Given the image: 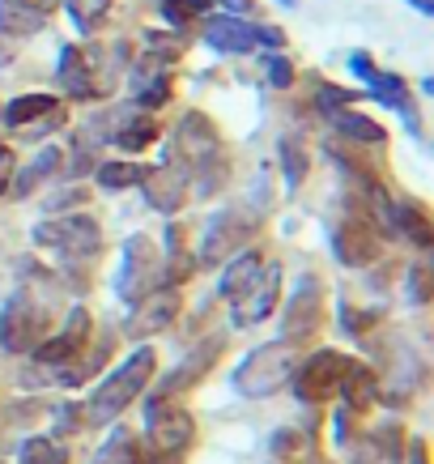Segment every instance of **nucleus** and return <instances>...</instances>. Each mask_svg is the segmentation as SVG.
Segmentation results:
<instances>
[{"label": "nucleus", "mask_w": 434, "mask_h": 464, "mask_svg": "<svg viewBox=\"0 0 434 464\" xmlns=\"http://www.w3.org/2000/svg\"><path fill=\"white\" fill-rule=\"evenodd\" d=\"M158 371V353L149 350V345H140V350H132L124 358V362L115 366L111 375L94 388V396H90V405H85V422H115L120 413H124L132 401H137L145 388H149V380H154Z\"/></svg>", "instance_id": "1"}, {"label": "nucleus", "mask_w": 434, "mask_h": 464, "mask_svg": "<svg viewBox=\"0 0 434 464\" xmlns=\"http://www.w3.org/2000/svg\"><path fill=\"white\" fill-rule=\"evenodd\" d=\"M145 409H149V418H145L140 464H183V456L197 443V418L170 401H154V396Z\"/></svg>", "instance_id": "2"}, {"label": "nucleus", "mask_w": 434, "mask_h": 464, "mask_svg": "<svg viewBox=\"0 0 434 464\" xmlns=\"http://www.w3.org/2000/svg\"><path fill=\"white\" fill-rule=\"evenodd\" d=\"M298 345H290V341H273V345H256L243 362L235 366V392L247 396V401H265V396L281 392L285 383H290V375H294L298 366Z\"/></svg>", "instance_id": "3"}, {"label": "nucleus", "mask_w": 434, "mask_h": 464, "mask_svg": "<svg viewBox=\"0 0 434 464\" xmlns=\"http://www.w3.org/2000/svg\"><path fill=\"white\" fill-rule=\"evenodd\" d=\"M47 333V307L30 290H14L0 307V350L30 353Z\"/></svg>", "instance_id": "4"}, {"label": "nucleus", "mask_w": 434, "mask_h": 464, "mask_svg": "<svg viewBox=\"0 0 434 464\" xmlns=\"http://www.w3.org/2000/svg\"><path fill=\"white\" fill-rule=\"evenodd\" d=\"M34 243L85 260L102 247V226L90 213H64V218H47V222L34 226Z\"/></svg>", "instance_id": "5"}, {"label": "nucleus", "mask_w": 434, "mask_h": 464, "mask_svg": "<svg viewBox=\"0 0 434 464\" xmlns=\"http://www.w3.org/2000/svg\"><path fill=\"white\" fill-rule=\"evenodd\" d=\"M256 235V218L243 209H222L213 213L205 235H200V252H197V265L200 268H213V265H226L235 252H243V243Z\"/></svg>", "instance_id": "6"}, {"label": "nucleus", "mask_w": 434, "mask_h": 464, "mask_svg": "<svg viewBox=\"0 0 434 464\" xmlns=\"http://www.w3.org/2000/svg\"><path fill=\"white\" fill-rule=\"evenodd\" d=\"M345 362L350 358L336 350H320V353H311V358H298L294 375H290V388H294V396L303 405H328L336 396V388H341Z\"/></svg>", "instance_id": "7"}, {"label": "nucleus", "mask_w": 434, "mask_h": 464, "mask_svg": "<svg viewBox=\"0 0 434 464\" xmlns=\"http://www.w3.org/2000/svg\"><path fill=\"white\" fill-rule=\"evenodd\" d=\"M222 158V132L205 111H188L175 128V162L183 170H200Z\"/></svg>", "instance_id": "8"}, {"label": "nucleus", "mask_w": 434, "mask_h": 464, "mask_svg": "<svg viewBox=\"0 0 434 464\" xmlns=\"http://www.w3.org/2000/svg\"><path fill=\"white\" fill-rule=\"evenodd\" d=\"M183 311V295L175 290V285H154V290H145V295L132 303V315H128L124 333L128 337H154V333H167L170 324L179 320Z\"/></svg>", "instance_id": "9"}, {"label": "nucleus", "mask_w": 434, "mask_h": 464, "mask_svg": "<svg viewBox=\"0 0 434 464\" xmlns=\"http://www.w3.org/2000/svg\"><path fill=\"white\" fill-rule=\"evenodd\" d=\"M222 350H226V337H222V333H217V337H205L200 345H192V350L183 353V362L175 366L167 380L154 388V401H170V396H179V392H188V388H197V383L213 371V362L222 358Z\"/></svg>", "instance_id": "10"}, {"label": "nucleus", "mask_w": 434, "mask_h": 464, "mask_svg": "<svg viewBox=\"0 0 434 464\" xmlns=\"http://www.w3.org/2000/svg\"><path fill=\"white\" fill-rule=\"evenodd\" d=\"M85 345H90V311L72 307L69 311V324L60 328L56 337L39 341L30 353H34V362H39V366H69V362H77V358L85 353Z\"/></svg>", "instance_id": "11"}, {"label": "nucleus", "mask_w": 434, "mask_h": 464, "mask_svg": "<svg viewBox=\"0 0 434 464\" xmlns=\"http://www.w3.org/2000/svg\"><path fill=\"white\" fill-rule=\"evenodd\" d=\"M277 303H281V265H268V268H260V277L252 282V290L243 298H235L230 303V324L235 328H252V324H265L273 311H277Z\"/></svg>", "instance_id": "12"}, {"label": "nucleus", "mask_w": 434, "mask_h": 464, "mask_svg": "<svg viewBox=\"0 0 434 464\" xmlns=\"http://www.w3.org/2000/svg\"><path fill=\"white\" fill-rule=\"evenodd\" d=\"M323 324V290L315 277H307V282L294 290V298H290V307H285V315H281V341H307L320 333Z\"/></svg>", "instance_id": "13"}, {"label": "nucleus", "mask_w": 434, "mask_h": 464, "mask_svg": "<svg viewBox=\"0 0 434 464\" xmlns=\"http://www.w3.org/2000/svg\"><path fill=\"white\" fill-rule=\"evenodd\" d=\"M188 188H192V175H188L179 162H162V167L145 170V179H140V192H145V200H149V209L167 213V218L183 209Z\"/></svg>", "instance_id": "14"}, {"label": "nucleus", "mask_w": 434, "mask_h": 464, "mask_svg": "<svg viewBox=\"0 0 434 464\" xmlns=\"http://www.w3.org/2000/svg\"><path fill=\"white\" fill-rule=\"evenodd\" d=\"M333 252H336V260H341V265L366 268L371 260H379L375 226L366 222V218H345V222L336 226V235H333Z\"/></svg>", "instance_id": "15"}, {"label": "nucleus", "mask_w": 434, "mask_h": 464, "mask_svg": "<svg viewBox=\"0 0 434 464\" xmlns=\"http://www.w3.org/2000/svg\"><path fill=\"white\" fill-rule=\"evenodd\" d=\"M154 268H158L154 239L132 235V239L124 243V273H120V295L137 303V298L149 290V282H154Z\"/></svg>", "instance_id": "16"}, {"label": "nucleus", "mask_w": 434, "mask_h": 464, "mask_svg": "<svg viewBox=\"0 0 434 464\" xmlns=\"http://www.w3.org/2000/svg\"><path fill=\"white\" fill-rule=\"evenodd\" d=\"M205 43H209L217 56H252L256 47V26L252 22H243V17H230V14H222V17H209L205 22Z\"/></svg>", "instance_id": "17"}, {"label": "nucleus", "mask_w": 434, "mask_h": 464, "mask_svg": "<svg viewBox=\"0 0 434 464\" xmlns=\"http://www.w3.org/2000/svg\"><path fill=\"white\" fill-rule=\"evenodd\" d=\"M336 396L345 401L350 413H366V409L379 401V375L366 362H353L350 358L345 371H341V388H336Z\"/></svg>", "instance_id": "18"}, {"label": "nucleus", "mask_w": 434, "mask_h": 464, "mask_svg": "<svg viewBox=\"0 0 434 464\" xmlns=\"http://www.w3.org/2000/svg\"><path fill=\"white\" fill-rule=\"evenodd\" d=\"M260 268H265V256L256 252V247H243V252H235L230 260H226L222 277H217V295L222 298H243L247 290H252V282L260 277Z\"/></svg>", "instance_id": "19"}, {"label": "nucleus", "mask_w": 434, "mask_h": 464, "mask_svg": "<svg viewBox=\"0 0 434 464\" xmlns=\"http://www.w3.org/2000/svg\"><path fill=\"white\" fill-rule=\"evenodd\" d=\"M60 85L69 90L72 99H99L102 94V85H99V77L90 72V64H85V52L82 47H72V43H64L60 47Z\"/></svg>", "instance_id": "20"}, {"label": "nucleus", "mask_w": 434, "mask_h": 464, "mask_svg": "<svg viewBox=\"0 0 434 464\" xmlns=\"http://www.w3.org/2000/svg\"><path fill=\"white\" fill-rule=\"evenodd\" d=\"M158 120L154 115H132L128 120V111L120 115V124H115V132H111V141L124 150V154H140V150H149V145L158 141Z\"/></svg>", "instance_id": "21"}, {"label": "nucleus", "mask_w": 434, "mask_h": 464, "mask_svg": "<svg viewBox=\"0 0 434 464\" xmlns=\"http://www.w3.org/2000/svg\"><path fill=\"white\" fill-rule=\"evenodd\" d=\"M392 230L396 235H405L413 247H430V213H426V205H418V200H400V205H392Z\"/></svg>", "instance_id": "22"}, {"label": "nucleus", "mask_w": 434, "mask_h": 464, "mask_svg": "<svg viewBox=\"0 0 434 464\" xmlns=\"http://www.w3.org/2000/svg\"><path fill=\"white\" fill-rule=\"evenodd\" d=\"M328 120H333V128L341 132V137H350V141H358V145H383V141H388L383 124H379V120H371V115H362V111L341 107V111H333Z\"/></svg>", "instance_id": "23"}, {"label": "nucleus", "mask_w": 434, "mask_h": 464, "mask_svg": "<svg viewBox=\"0 0 434 464\" xmlns=\"http://www.w3.org/2000/svg\"><path fill=\"white\" fill-rule=\"evenodd\" d=\"M60 167H64V150L47 145V150H43V154L34 158L26 170H14V183H9V192H14V197H30V192H34V188H39V183L47 179L52 170H60Z\"/></svg>", "instance_id": "24"}, {"label": "nucleus", "mask_w": 434, "mask_h": 464, "mask_svg": "<svg viewBox=\"0 0 434 464\" xmlns=\"http://www.w3.org/2000/svg\"><path fill=\"white\" fill-rule=\"evenodd\" d=\"M43 26H47L43 9H30V5H22V0H5V5H0V34L30 39V34H39Z\"/></svg>", "instance_id": "25"}, {"label": "nucleus", "mask_w": 434, "mask_h": 464, "mask_svg": "<svg viewBox=\"0 0 434 464\" xmlns=\"http://www.w3.org/2000/svg\"><path fill=\"white\" fill-rule=\"evenodd\" d=\"M52 111H60L56 94H22V99H14L9 107H5V124L26 128V124H34V120H43V115H52Z\"/></svg>", "instance_id": "26"}, {"label": "nucleus", "mask_w": 434, "mask_h": 464, "mask_svg": "<svg viewBox=\"0 0 434 464\" xmlns=\"http://www.w3.org/2000/svg\"><path fill=\"white\" fill-rule=\"evenodd\" d=\"M366 94H375L379 102H388V107H396V111H405V120L413 124V102H409V90L400 77H392V72H371L366 77Z\"/></svg>", "instance_id": "27"}, {"label": "nucleus", "mask_w": 434, "mask_h": 464, "mask_svg": "<svg viewBox=\"0 0 434 464\" xmlns=\"http://www.w3.org/2000/svg\"><path fill=\"white\" fill-rule=\"evenodd\" d=\"M281 154V170H285V192H298L303 188V179H307V145H303V137H281L277 145Z\"/></svg>", "instance_id": "28"}, {"label": "nucleus", "mask_w": 434, "mask_h": 464, "mask_svg": "<svg viewBox=\"0 0 434 464\" xmlns=\"http://www.w3.org/2000/svg\"><path fill=\"white\" fill-rule=\"evenodd\" d=\"M94 464H140V439L128 426H115L111 439L99 448Z\"/></svg>", "instance_id": "29"}, {"label": "nucleus", "mask_w": 434, "mask_h": 464, "mask_svg": "<svg viewBox=\"0 0 434 464\" xmlns=\"http://www.w3.org/2000/svg\"><path fill=\"white\" fill-rule=\"evenodd\" d=\"M371 448L379 451L383 464H405V426L400 422H379L371 430Z\"/></svg>", "instance_id": "30"}, {"label": "nucleus", "mask_w": 434, "mask_h": 464, "mask_svg": "<svg viewBox=\"0 0 434 464\" xmlns=\"http://www.w3.org/2000/svg\"><path fill=\"white\" fill-rule=\"evenodd\" d=\"M94 179H99V188H107V192H124V188H137V183L145 179V167H140V162H102V167L94 170Z\"/></svg>", "instance_id": "31"}, {"label": "nucleus", "mask_w": 434, "mask_h": 464, "mask_svg": "<svg viewBox=\"0 0 434 464\" xmlns=\"http://www.w3.org/2000/svg\"><path fill=\"white\" fill-rule=\"evenodd\" d=\"M64 5H69V17L77 22L82 34H94L102 26V14L111 9V0H64Z\"/></svg>", "instance_id": "32"}, {"label": "nucleus", "mask_w": 434, "mask_h": 464, "mask_svg": "<svg viewBox=\"0 0 434 464\" xmlns=\"http://www.w3.org/2000/svg\"><path fill=\"white\" fill-rule=\"evenodd\" d=\"M22 464H69V448H60L56 439H26Z\"/></svg>", "instance_id": "33"}, {"label": "nucleus", "mask_w": 434, "mask_h": 464, "mask_svg": "<svg viewBox=\"0 0 434 464\" xmlns=\"http://www.w3.org/2000/svg\"><path fill=\"white\" fill-rule=\"evenodd\" d=\"M205 14H209V0H162V17H167L175 30L192 26V22Z\"/></svg>", "instance_id": "34"}, {"label": "nucleus", "mask_w": 434, "mask_h": 464, "mask_svg": "<svg viewBox=\"0 0 434 464\" xmlns=\"http://www.w3.org/2000/svg\"><path fill=\"white\" fill-rule=\"evenodd\" d=\"M265 77L273 90H290L294 85V64L281 56V52H273V56H265Z\"/></svg>", "instance_id": "35"}, {"label": "nucleus", "mask_w": 434, "mask_h": 464, "mask_svg": "<svg viewBox=\"0 0 434 464\" xmlns=\"http://www.w3.org/2000/svg\"><path fill=\"white\" fill-rule=\"evenodd\" d=\"M409 298H413L418 307L430 303V265H426V260H418V265L409 268Z\"/></svg>", "instance_id": "36"}, {"label": "nucleus", "mask_w": 434, "mask_h": 464, "mask_svg": "<svg viewBox=\"0 0 434 464\" xmlns=\"http://www.w3.org/2000/svg\"><path fill=\"white\" fill-rule=\"evenodd\" d=\"M358 99L353 90H341V85H320V94H315V107H320L323 115L341 111V107H350V102Z\"/></svg>", "instance_id": "37"}, {"label": "nucleus", "mask_w": 434, "mask_h": 464, "mask_svg": "<svg viewBox=\"0 0 434 464\" xmlns=\"http://www.w3.org/2000/svg\"><path fill=\"white\" fill-rule=\"evenodd\" d=\"M14 170H17V162H14V150L0 141V197L9 192V183H14Z\"/></svg>", "instance_id": "38"}, {"label": "nucleus", "mask_w": 434, "mask_h": 464, "mask_svg": "<svg viewBox=\"0 0 434 464\" xmlns=\"http://www.w3.org/2000/svg\"><path fill=\"white\" fill-rule=\"evenodd\" d=\"M85 188H69V192H56V197L47 200V209H69V205H85Z\"/></svg>", "instance_id": "39"}, {"label": "nucleus", "mask_w": 434, "mask_h": 464, "mask_svg": "<svg viewBox=\"0 0 434 464\" xmlns=\"http://www.w3.org/2000/svg\"><path fill=\"white\" fill-rule=\"evenodd\" d=\"M405 456H409V464H430V443H426V439H413L405 448Z\"/></svg>", "instance_id": "40"}, {"label": "nucleus", "mask_w": 434, "mask_h": 464, "mask_svg": "<svg viewBox=\"0 0 434 464\" xmlns=\"http://www.w3.org/2000/svg\"><path fill=\"white\" fill-rule=\"evenodd\" d=\"M256 43H268V47H285V34L277 26H256Z\"/></svg>", "instance_id": "41"}, {"label": "nucleus", "mask_w": 434, "mask_h": 464, "mask_svg": "<svg viewBox=\"0 0 434 464\" xmlns=\"http://www.w3.org/2000/svg\"><path fill=\"white\" fill-rule=\"evenodd\" d=\"M294 443H303L294 430H281V435H273V451H281V456H290V451H294Z\"/></svg>", "instance_id": "42"}, {"label": "nucleus", "mask_w": 434, "mask_h": 464, "mask_svg": "<svg viewBox=\"0 0 434 464\" xmlns=\"http://www.w3.org/2000/svg\"><path fill=\"white\" fill-rule=\"evenodd\" d=\"M222 5L230 17H252L256 14V0H222Z\"/></svg>", "instance_id": "43"}, {"label": "nucleus", "mask_w": 434, "mask_h": 464, "mask_svg": "<svg viewBox=\"0 0 434 464\" xmlns=\"http://www.w3.org/2000/svg\"><path fill=\"white\" fill-rule=\"evenodd\" d=\"M350 69H353V72H358V77H362V82H366V77L375 72V60H366V56H353V60H350Z\"/></svg>", "instance_id": "44"}, {"label": "nucleus", "mask_w": 434, "mask_h": 464, "mask_svg": "<svg viewBox=\"0 0 434 464\" xmlns=\"http://www.w3.org/2000/svg\"><path fill=\"white\" fill-rule=\"evenodd\" d=\"M353 464H383V460H379V451L371 448V443H366V448L353 451Z\"/></svg>", "instance_id": "45"}, {"label": "nucleus", "mask_w": 434, "mask_h": 464, "mask_svg": "<svg viewBox=\"0 0 434 464\" xmlns=\"http://www.w3.org/2000/svg\"><path fill=\"white\" fill-rule=\"evenodd\" d=\"M333 435H336V443H350V422H345V413H336Z\"/></svg>", "instance_id": "46"}, {"label": "nucleus", "mask_w": 434, "mask_h": 464, "mask_svg": "<svg viewBox=\"0 0 434 464\" xmlns=\"http://www.w3.org/2000/svg\"><path fill=\"white\" fill-rule=\"evenodd\" d=\"M413 5H418V9H421V14H426V17L434 14V0H413Z\"/></svg>", "instance_id": "47"}, {"label": "nucleus", "mask_w": 434, "mask_h": 464, "mask_svg": "<svg viewBox=\"0 0 434 464\" xmlns=\"http://www.w3.org/2000/svg\"><path fill=\"white\" fill-rule=\"evenodd\" d=\"M311 464H323V460H311Z\"/></svg>", "instance_id": "48"}, {"label": "nucleus", "mask_w": 434, "mask_h": 464, "mask_svg": "<svg viewBox=\"0 0 434 464\" xmlns=\"http://www.w3.org/2000/svg\"><path fill=\"white\" fill-rule=\"evenodd\" d=\"M0 464H5V460H0Z\"/></svg>", "instance_id": "49"}]
</instances>
